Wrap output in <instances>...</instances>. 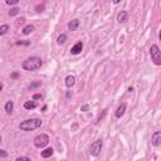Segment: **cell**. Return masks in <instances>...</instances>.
Instances as JSON below:
<instances>
[{
    "label": "cell",
    "instance_id": "8992f818",
    "mask_svg": "<svg viewBox=\"0 0 161 161\" xmlns=\"http://www.w3.org/2000/svg\"><path fill=\"white\" fill-rule=\"evenodd\" d=\"M151 142L155 147H158L161 145V132L160 131H156L153 135H152V138H151Z\"/></svg>",
    "mask_w": 161,
    "mask_h": 161
},
{
    "label": "cell",
    "instance_id": "603a6c76",
    "mask_svg": "<svg viewBox=\"0 0 161 161\" xmlns=\"http://www.w3.org/2000/svg\"><path fill=\"white\" fill-rule=\"evenodd\" d=\"M8 153L5 152V150H0V157H6Z\"/></svg>",
    "mask_w": 161,
    "mask_h": 161
},
{
    "label": "cell",
    "instance_id": "484cf974",
    "mask_svg": "<svg viewBox=\"0 0 161 161\" xmlns=\"http://www.w3.org/2000/svg\"><path fill=\"white\" fill-rule=\"evenodd\" d=\"M87 109H88V104H84V106H82V108H80V111H83V112L87 111Z\"/></svg>",
    "mask_w": 161,
    "mask_h": 161
},
{
    "label": "cell",
    "instance_id": "d6986e66",
    "mask_svg": "<svg viewBox=\"0 0 161 161\" xmlns=\"http://www.w3.org/2000/svg\"><path fill=\"white\" fill-rule=\"evenodd\" d=\"M18 13H19V9H18V8H13V9H10L9 15H11V16H13V15H16Z\"/></svg>",
    "mask_w": 161,
    "mask_h": 161
},
{
    "label": "cell",
    "instance_id": "7c38bea8",
    "mask_svg": "<svg viewBox=\"0 0 161 161\" xmlns=\"http://www.w3.org/2000/svg\"><path fill=\"white\" fill-rule=\"evenodd\" d=\"M33 31H34V25H31V24H29V25H26V26L23 28V34L24 35H28V34H30Z\"/></svg>",
    "mask_w": 161,
    "mask_h": 161
},
{
    "label": "cell",
    "instance_id": "277c9868",
    "mask_svg": "<svg viewBox=\"0 0 161 161\" xmlns=\"http://www.w3.org/2000/svg\"><path fill=\"white\" fill-rule=\"evenodd\" d=\"M49 143V136L45 133H40L34 138V145L38 148H43Z\"/></svg>",
    "mask_w": 161,
    "mask_h": 161
},
{
    "label": "cell",
    "instance_id": "30bf717a",
    "mask_svg": "<svg viewBox=\"0 0 161 161\" xmlns=\"http://www.w3.org/2000/svg\"><path fill=\"white\" fill-rule=\"evenodd\" d=\"M127 18H128V14H127V11L122 10V11L118 14V16H117V20H118V23H125V21L127 20Z\"/></svg>",
    "mask_w": 161,
    "mask_h": 161
},
{
    "label": "cell",
    "instance_id": "4316f807",
    "mask_svg": "<svg viewBox=\"0 0 161 161\" xmlns=\"http://www.w3.org/2000/svg\"><path fill=\"white\" fill-rule=\"evenodd\" d=\"M18 75H19L18 73H13V74H11V78H18Z\"/></svg>",
    "mask_w": 161,
    "mask_h": 161
},
{
    "label": "cell",
    "instance_id": "8fae6325",
    "mask_svg": "<svg viewBox=\"0 0 161 161\" xmlns=\"http://www.w3.org/2000/svg\"><path fill=\"white\" fill-rule=\"evenodd\" d=\"M78 25H79V20H78V19H73V20H70V23L68 24V29H69L70 31H73V30H75V29L78 28Z\"/></svg>",
    "mask_w": 161,
    "mask_h": 161
},
{
    "label": "cell",
    "instance_id": "9c48e42d",
    "mask_svg": "<svg viewBox=\"0 0 161 161\" xmlns=\"http://www.w3.org/2000/svg\"><path fill=\"white\" fill-rule=\"evenodd\" d=\"M74 83H75V78H74V75L69 74V75H67V77H65V86H67L68 88L73 87V86H74Z\"/></svg>",
    "mask_w": 161,
    "mask_h": 161
},
{
    "label": "cell",
    "instance_id": "52a82bcc",
    "mask_svg": "<svg viewBox=\"0 0 161 161\" xmlns=\"http://www.w3.org/2000/svg\"><path fill=\"white\" fill-rule=\"evenodd\" d=\"M82 48H83V43L82 42H78V43H75L73 45V48L70 49V53L74 54V55H77V54H79L82 52Z\"/></svg>",
    "mask_w": 161,
    "mask_h": 161
},
{
    "label": "cell",
    "instance_id": "5bb4252c",
    "mask_svg": "<svg viewBox=\"0 0 161 161\" xmlns=\"http://www.w3.org/2000/svg\"><path fill=\"white\" fill-rule=\"evenodd\" d=\"M52 155H53V148H52V147H48V148H45L44 151H42V157H44V158L50 157Z\"/></svg>",
    "mask_w": 161,
    "mask_h": 161
},
{
    "label": "cell",
    "instance_id": "5b68a950",
    "mask_svg": "<svg viewBox=\"0 0 161 161\" xmlns=\"http://www.w3.org/2000/svg\"><path fill=\"white\" fill-rule=\"evenodd\" d=\"M101 150H102V140H96L89 147V153L92 156H98Z\"/></svg>",
    "mask_w": 161,
    "mask_h": 161
},
{
    "label": "cell",
    "instance_id": "7a4b0ae2",
    "mask_svg": "<svg viewBox=\"0 0 161 161\" xmlns=\"http://www.w3.org/2000/svg\"><path fill=\"white\" fill-rule=\"evenodd\" d=\"M42 126V121L39 118H30V119H25L19 125V128L21 131H33L36 130Z\"/></svg>",
    "mask_w": 161,
    "mask_h": 161
},
{
    "label": "cell",
    "instance_id": "83f0119b",
    "mask_svg": "<svg viewBox=\"0 0 161 161\" xmlns=\"http://www.w3.org/2000/svg\"><path fill=\"white\" fill-rule=\"evenodd\" d=\"M119 1H121V0H113V3H114V4H118Z\"/></svg>",
    "mask_w": 161,
    "mask_h": 161
},
{
    "label": "cell",
    "instance_id": "7402d4cb",
    "mask_svg": "<svg viewBox=\"0 0 161 161\" xmlns=\"http://www.w3.org/2000/svg\"><path fill=\"white\" fill-rule=\"evenodd\" d=\"M20 160H26V161H30V157H28V156H19V157H16V161H20Z\"/></svg>",
    "mask_w": 161,
    "mask_h": 161
},
{
    "label": "cell",
    "instance_id": "f546056e",
    "mask_svg": "<svg viewBox=\"0 0 161 161\" xmlns=\"http://www.w3.org/2000/svg\"><path fill=\"white\" fill-rule=\"evenodd\" d=\"M0 142H1V136H0Z\"/></svg>",
    "mask_w": 161,
    "mask_h": 161
},
{
    "label": "cell",
    "instance_id": "3957f363",
    "mask_svg": "<svg viewBox=\"0 0 161 161\" xmlns=\"http://www.w3.org/2000/svg\"><path fill=\"white\" fill-rule=\"evenodd\" d=\"M150 54H151V59L152 62L156 64V65H160L161 64V52L158 49V47L156 44L151 45L150 48Z\"/></svg>",
    "mask_w": 161,
    "mask_h": 161
},
{
    "label": "cell",
    "instance_id": "44dd1931",
    "mask_svg": "<svg viewBox=\"0 0 161 161\" xmlns=\"http://www.w3.org/2000/svg\"><path fill=\"white\" fill-rule=\"evenodd\" d=\"M43 98V96L42 94H39V93H35L34 96H33V101H36V99H42Z\"/></svg>",
    "mask_w": 161,
    "mask_h": 161
},
{
    "label": "cell",
    "instance_id": "6da1fadb",
    "mask_svg": "<svg viewBox=\"0 0 161 161\" xmlns=\"http://www.w3.org/2000/svg\"><path fill=\"white\" fill-rule=\"evenodd\" d=\"M21 67L25 70H36L42 67V59L39 57H30L21 63Z\"/></svg>",
    "mask_w": 161,
    "mask_h": 161
},
{
    "label": "cell",
    "instance_id": "ffe728a7",
    "mask_svg": "<svg viewBox=\"0 0 161 161\" xmlns=\"http://www.w3.org/2000/svg\"><path fill=\"white\" fill-rule=\"evenodd\" d=\"M6 1V4H9V5H15V4H18L20 0H5Z\"/></svg>",
    "mask_w": 161,
    "mask_h": 161
},
{
    "label": "cell",
    "instance_id": "4fadbf2b",
    "mask_svg": "<svg viewBox=\"0 0 161 161\" xmlns=\"http://www.w3.org/2000/svg\"><path fill=\"white\" fill-rule=\"evenodd\" d=\"M24 108L25 109H34V108H36V103L34 101H28L24 103Z\"/></svg>",
    "mask_w": 161,
    "mask_h": 161
},
{
    "label": "cell",
    "instance_id": "d4e9b609",
    "mask_svg": "<svg viewBox=\"0 0 161 161\" xmlns=\"http://www.w3.org/2000/svg\"><path fill=\"white\" fill-rule=\"evenodd\" d=\"M106 113H107V109H104V111H103V113H102V114H99V117H98V121H101V119H102V118L106 116Z\"/></svg>",
    "mask_w": 161,
    "mask_h": 161
},
{
    "label": "cell",
    "instance_id": "e0dca14e",
    "mask_svg": "<svg viewBox=\"0 0 161 161\" xmlns=\"http://www.w3.org/2000/svg\"><path fill=\"white\" fill-rule=\"evenodd\" d=\"M65 40H67V35H65V34H60V35L58 36V39H57L58 44H64Z\"/></svg>",
    "mask_w": 161,
    "mask_h": 161
},
{
    "label": "cell",
    "instance_id": "f1b7e54d",
    "mask_svg": "<svg viewBox=\"0 0 161 161\" xmlns=\"http://www.w3.org/2000/svg\"><path fill=\"white\" fill-rule=\"evenodd\" d=\"M3 91V83H0V92Z\"/></svg>",
    "mask_w": 161,
    "mask_h": 161
},
{
    "label": "cell",
    "instance_id": "2e32d148",
    "mask_svg": "<svg viewBox=\"0 0 161 161\" xmlns=\"http://www.w3.org/2000/svg\"><path fill=\"white\" fill-rule=\"evenodd\" d=\"M8 30H9V25H8V24L1 25V26H0V36H1V35H4V34H6V33H8Z\"/></svg>",
    "mask_w": 161,
    "mask_h": 161
},
{
    "label": "cell",
    "instance_id": "ac0fdd59",
    "mask_svg": "<svg viewBox=\"0 0 161 161\" xmlns=\"http://www.w3.org/2000/svg\"><path fill=\"white\" fill-rule=\"evenodd\" d=\"M40 86H42V82H40V80H35V82L30 83V86H29V89L31 91V89H34V88H38V87H40Z\"/></svg>",
    "mask_w": 161,
    "mask_h": 161
},
{
    "label": "cell",
    "instance_id": "9a60e30c",
    "mask_svg": "<svg viewBox=\"0 0 161 161\" xmlns=\"http://www.w3.org/2000/svg\"><path fill=\"white\" fill-rule=\"evenodd\" d=\"M13 108H14V103H13V101H9V102L5 103V111H6V113H11Z\"/></svg>",
    "mask_w": 161,
    "mask_h": 161
},
{
    "label": "cell",
    "instance_id": "cb8c5ba5",
    "mask_svg": "<svg viewBox=\"0 0 161 161\" xmlns=\"http://www.w3.org/2000/svg\"><path fill=\"white\" fill-rule=\"evenodd\" d=\"M35 9H36V11H43V9H44V5H43V4H42V5H38Z\"/></svg>",
    "mask_w": 161,
    "mask_h": 161
},
{
    "label": "cell",
    "instance_id": "ba28073f",
    "mask_svg": "<svg viewBox=\"0 0 161 161\" xmlns=\"http://www.w3.org/2000/svg\"><path fill=\"white\" fill-rule=\"evenodd\" d=\"M126 103H121L119 106H118V108H117V111H116V117L117 118H119V117H122L123 114H125V112H126Z\"/></svg>",
    "mask_w": 161,
    "mask_h": 161
}]
</instances>
